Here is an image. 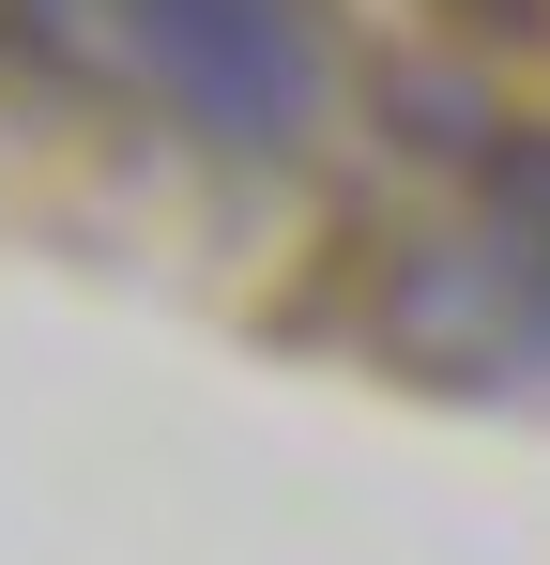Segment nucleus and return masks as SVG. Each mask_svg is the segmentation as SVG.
Here are the masks:
<instances>
[{
    "label": "nucleus",
    "mask_w": 550,
    "mask_h": 565,
    "mask_svg": "<svg viewBox=\"0 0 550 565\" xmlns=\"http://www.w3.org/2000/svg\"><path fill=\"white\" fill-rule=\"evenodd\" d=\"M169 62H183L199 107H245V122L290 93V31H275V0H169Z\"/></svg>",
    "instance_id": "1"
}]
</instances>
